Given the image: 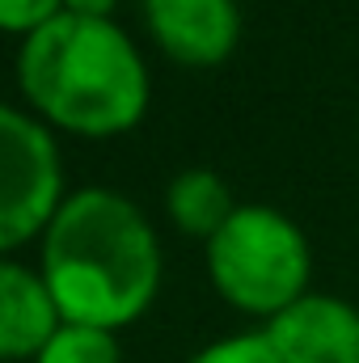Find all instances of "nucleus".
<instances>
[{"label": "nucleus", "instance_id": "1", "mask_svg": "<svg viewBox=\"0 0 359 363\" xmlns=\"http://www.w3.org/2000/svg\"><path fill=\"white\" fill-rule=\"evenodd\" d=\"M43 283L72 325L123 330L157 296L161 245L144 211L118 190L68 194L43 233Z\"/></svg>", "mask_w": 359, "mask_h": 363}, {"label": "nucleus", "instance_id": "2", "mask_svg": "<svg viewBox=\"0 0 359 363\" xmlns=\"http://www.w3.org/2000/svg\"><path fill=\"white\" fill-rule=\"evenodd\" d=\"M17 81L47 123L77 135H118L148 110V68L110 17L60 13L26 34Z\"/></svg>", "mask_w": 359, "mask_h": 363}, {"label": "nucleus", "instance_id": "3", "mask_svg": "<svg viewBox=\"0 0 359 363\" xmlns=\"http://www.w3.org/2000/svg\"><path fill=\"white\" fill-rule=\"evenodd\" d=\"M207 274L233 308L270 321L309 291L313 254L296 220L267 203H237L207 237Z\"/></svg>", "mask_w": 359, "mask_h": 363}, {"label": "nucleus", "instance_id": "4", "mask_svg": "<svg viewBox=\"0 0 359 363\" xmlns=\"http://www.w3.org/2000/svg\"><path fill=\"white\" fill-rule=\"evenodd\" d=\"M64 203V165L51 131L0 101V254L47 233Z\"/></svg>", "mask_w": 359, "mask_h": 363}, {"label": "nucleus", "instance_id": "5", "mask_svg": "<svg viewBox=\"0 0 359 363\" xmlns=\"http://www.w3.org/2000/svg\"><path fill=\"white\" fill-rule=\"evenodd\" d=\"M279 363H359V308L304 291L263 330Z\"/></svg>", "mask_w": 359, "mask_h": 363}, {"label": "nucleus", "instance_id": "6", "mask_svg": "<svg viewBox=\"0 0 359 363\" xmlns=\"http://www.w3.org/2000/svg\"><path fill=\"white\" fill-rule=\"evenodd\" d=\"M144 17L161 51L190 68L228 60L241 38L237 0H144Z\"/></svg>", "mask_w": 359, "mask_h": 363}, {"label": "nucleus", "instance_id": "7", "mask_svg": "<svg viewBox=\"0 0 359 363\" xmlns=\"http://www.w3.org/2000/svg\"><path fill=\"white\" fill-rule=\"evenodd\" d=\"M64 325L43 274L0 258V359H38Z\"/></svg>", "mask_w": 359, "mask_h": 363}, {"label": "nucleus", "instance_id": "8", "mask_svg": "<svg viewBox=\"0 0 359 363\" xmlns=\"http://www.w3.org/2000/svg\"><path fill=\"white\" fill-rule=\"evenodd\" d=\"M165 207H170V216L182 233H194L203 241L237 211L228 186L216 169H182L165 190Z\"/></svg>", "mask_w": 359, "mask_h": 363}, {"label": "nucleus", "instance_id": "9", "mask_svg": "<svg viewBox=\"0 0 359 363\" xmlns=\"http://www.w3.org/2000/svg\"><path fill=\"white\" fill-rule=\"evenodd\" d=\"M34 363H123V351H118L110 330L64 321Z\"/></svg>", "mask_w": 359, "mask_h": 363}, {"label": "nucleus", "instance_id": "10", "mask_svg": "<svg viewBox=\"0 0 359 363\" xmlns=\"http://www.w3.org/2000/svg\"><path fill=\"white\" fill-rule=\"evenodd\" d=\"M190 363H279V355L270 351V342L258 334H228V338H216L207 342L203 351H194Z\"/></svg>", "mask_w": 359, "mask_h": 363}, {"label": "nucleus", "instance_id": "11", "mask_svg": "<svg viewBox=\"0 0 359 363\" xmlns=\"http://www.w3.org/2000/svg\"><path fill=\"white\" fill-rule=\"evenodd\" d=\"M60 13H64V0H0V30L34 34Z\"/></svg>", "mask_w": 359, "mask_h": 363}, {"label": "nucleus", "instance_id": "12", "mask_svg": "<svg viewBox=\"0 0 359 363\" xmlns=\"http://www.w3.org/2000/svg\"><path fill=\"white\" fill-rule=\"evenodd\" d=\"M118 0H64V13H81V17H110Z\"/></svg>", "mask_w": 359, "mask_h": 363}]
</instances>
